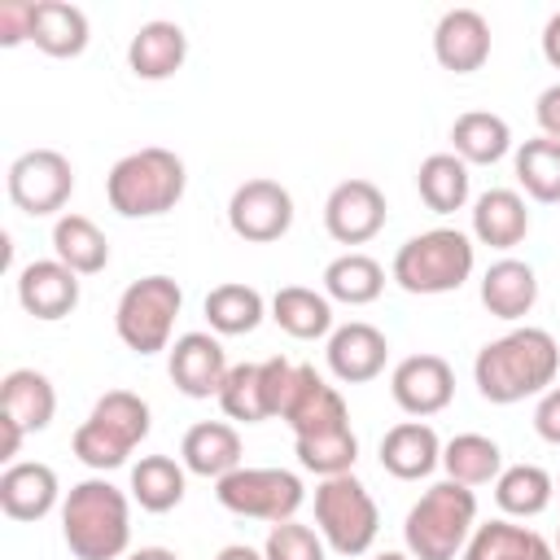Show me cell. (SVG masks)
I'll return each instance as SVG.
<instances>
[{
    "instance_id": "5bb4252c",
    "label": "cell",
    "mask_w": 560,
    "mask_h": 560,
    "mask_svg": "<svg viewBox=\"0 0 560 560\" xmlns=\"http://www.w3.org/2000/svg\"><path fill=\"white\" fill-rule=\"evenodd\" d=\"M324 354H328V372L341 385H368V381H376L385 372L389 341L368 319H350V324L328 332V350Z\"/></svg>"
},
{
    "instance_id": "f6af8a7d",
    "label": "cell",
    "mask_w": 560,
    "mask_h": 560,
    "mask_svg": "<svg viewBox=\"0 0 560 560\" xmlns=\"http://www.w3.org/2000/svg\"><path fill=\"white\" fill-rule=\"evenodd\" d=\"M534 118H538V127H542L547 140H560V83H551V88L538 92Z\"/></svg>"
},
{
    "instance_id": "74e56055",
    "label": "cell",
    "mask_w": 560,
    "mask_h": 560,
    "mask_svg": "<svg viewBox=\"0 0 560 560\" xmlns=\"http://www.w3.org/2000/svg\"><path fill=\"white\" fill-rule=\"evenodd\" d=\"M88 416L101 420L109 433H118L127 446H140V442L149 438V429H153L149 402H144L140 394H131V389H105V394L92 402Z\"/></svg>"
},
{
    "instance_id": "836d02e7",
    "label": "cell",
    "mask_w": 560,
    "mask_h": 560,
    "mask_svg": "<svg viewBox=\"0 0 560 560\" xmlns=\"http://www.w3.org/2000/svg\"><path fill=\"white\" fill-rule=\"evenodd\" d=\"M551 499H556V481L538 464H512L494 477V503L503 516H521V521L538 516L551 508Z\"/></svg>"
},
{
    "instance_id": "6da1fadb",
    "label": "cell",
    "mask_w": 560,
    "mask_h": 560,
    "mask_svg": "<svg viewBox=\"0 0 560 560\" xmlns=\"http://www.w3.org/2000/svg\"><path fill=\"white\" fill-rule=\"evenodd\" d=\"M556 372H560V346L547 328H534V324L486 341L472 359V385L494 407L547 394L556 385Z\"/></svg>"
},
{
    "instance_id": "3957f363",
    "label": "cell",
    "mask_w": 560,
    "mask_h": 560,
    "mask_svg": "<svg viewBox=\"0 0 560 560\" xmlns=\"http://www.w3.org/2000/svg\"><path fill=\"white\" fill-rule=\"evenodd\" d=\"M184 188H188V166L179 153L162 144L118 158L105 175V201L122 219H158L179 206Z\"/></svg>"
},
{
    "instance_id": "1f68e13d",
    "label": "cell",
    "mask_w": 560,
    "mask_h": 560,
    "mask_svg": "<svg viewBox=\"0 0 560 560\" xmlns=\"http://www.w3.org/2000/svg\"><path fill=\"white\" fill-rule=\"evenodd\" d=\"M385 289V267L372 258V254H337L328 267H324V293L328 302H346V306H368L376 302Z\"/></svg>"
},
{
    "instance_id": "d6a6232c",
    "label": "cell",
    "mask_w": 560,
    "mask_h": 560,
    "mask_svg": "<svg viewBox=\"0 0 560 560\" xmlns=\"http://www.w3.org/2000/svg\"><path fill=\"white\" fill-rule=\"evenodd\" d=\"M206 319L219 337H245L267 319V302L254 284L228 280V284H214L206 293Z\"/></svg>"
},
{
    "instance_id": "7402d4cb",
    "label": "cell",
    "mask_w": 560,
    "mask_h": 560,
    "mask_svg": "<svg viewBox=\"0 0 560 560\" xmlns=\"http://www.w3.org/2000/svg\"><path fill=\"white\" fill-rule=\"evenodd\" d=\"M0 416L13 420L22 433H39L57 416V389L44 372L35 368H13L0 381Z\"/></svg>"
},
{
    "instance_id": "c3c4849f",
    "label": "cell",
    "mask_w": 560,
    "mask_h": 560,
    "mask_svg": "<svg viewBox=\"0 0 560 560\" xmlns=\"http://www.w3.org/2000/svg\"><path fill=\"white\" fill-rule=\"evenodd\" d=\"M122 560H179L171 547H140V551H127Z\"/></svg>"
},
{
    "instance_id": "7a4b0ae2",
    "label": "cell",
    "mask_w": 560,
    "mask_h": 560,
    "mask_svg": "<svg viewBox=\"0 0 560 560\" xmlns=\"http://www.w3.org/2000/svg\"><path fill=\"white\" fill-rule=\"evenodd\" d=\"M61 538L74 560H122L131 542V499L105 477L70 486L61 499Z\"/></svg>"
},
{
    "instance_id": "f35d334b",
    "label": "cell",
    "mask_w": 560,
    "mask_h": 560,
    "mask_svg": "<svg viewBox=\"0 0 560 560\" xmlns=\"http://www.w3.org/2000/svg\"><path fill=\"white\" fill-rule=\"evenodd\" d=\"M219 407H223L228 420H241V424L271 420L258 363H236V368L228 372V381H223V389H219Z\"/></svg>"
},
{
    "instance_id": "f1b7e54d",
    "label": "cell",
    "mask_w": 560,
    "mask_h": 560,
    "mask_svg": "<svg viewBox=\"0 0 560 560\" xmlns=\"http://www.w3.org/2000/svg\"><path fill=\"white\" fill-rule=\"evenodd\" d=\"M468 188H472V175H468V162H459L455 153H429L416 171V192L420 201L433 210V214H455L468 206Z\"/></svg>"
},
{
    "instance_id": "d4e9b609",
    "label": "cell",
    "mask_w": 560,
    "mask_h": 560,
    "mask_svg": "<svg viewBox=\"0 0 560 560\" xmlns=\"http://www.w3.org/2000/svg\"><path fill=\"white\" fill-rule=\"evenodd\" d=\"M459 560H556V547L525 525H512L508 516H494L472 529Z\"/></svg>"
},
{
    "instance_id": "ee69618b",
    "label": "cell",
    "mask_w": 560,
    "mask_h": 560,
    "mask_svg": "<svg viewBox=\"0 0 560 560\" xmlns=\"http://www.w3.org/2000/svg\"><path fill=\"white\" fill-rule=\"evenodd\" d=\"M534 433L551 446H560V385H551L547 394H538V407H534Z\"/></svg>"
},
{
    "instance_id": "8992f818",
    "label": "cell",
    "mask_w": 560,
    "mask_h": 560,
    "mask_svg": "<svg viewBox=\"0 0 560 560\" xmlns=\"http://www.w3.org/2000/svg\"><path fill=\"white\" fill-rule=\"evenodd\" d=\"M184 306V289L171 276H140L122 289L114 306V332L136 354L171 350V332Z\"/></svg>"
},
{
    "instance_id": "e0dca14e",
    "label": "cell",
    "mask_w": 560,
    "mask_h": 560,
    "mask_svg": "<svg viewBox=\"0 0 560 560\" xmlns=\"http://www.w3.org/2000/svg\"><path fill=\"white\" fill-rule=\"evenodd\" d=\"M61 503V481L48 464L39 459H13L4 472H0V512L9 521H44L52 508Z\"/></svg>"
},
{
    "instance_id": "9c48e42d",
    "label": "cell",
    "mask_w": 560,
    "mask_h": 560,
    "mask_svg": "<svg viewBox=\"0 0 560 560\" xmlns=\"http://www.w3.org/2000/svg\"><path fill=\"white\" fill-rule=\"evenodd\" d=\"M74 192V166L66 153L57 149H26L22 158H13L9 166V201L31 214V219H44V214H57Z\"/></svg>"
},
{
    "instance_id": "44dd1931",
    "label": "cell",
    "mask_w": 560,
    "mask_h": 560,
    "mask_svg": "<svg viewBox=\"0 0 560 560\" xmlns=\"http://www.w3.org/2000/svg\"><path fill=\"white\" fill-rule=\"evenodd\" d=\"M179 464L206 481L241 468V433L228 420H197L179 442Z\"/></svg>"
},
{
    "instance_id": "4dcf8cb0",
    "label": "cell",
    "mask_w": 560,
    "mask_h": 560,
    "mask_svg": "<svg viewBox=\"0 0 560 560\" xmlns=\"http://www.w3.org/2000/svg\"><path fill=\"white\" fill-rule=\"evenodd\" d=\"M184 490H188V468L171 455H140V464L131 468V499L153 516L179 508Z\"/></svg>"
},
{
    "instance_id": "ffe728a7",
    "label": "cell",
    "mask_w": 560,
    "mask_h": 560,
    "mask_svg": "<svg viewBox=\"0 0 560 560\" xmlns=\"http://www.w3.org/2000/svg\"><path fill=\"white\" fill-rule=\"evenodd\" d=\"M184 57H188V35H184L179 22H166V18L144 22V26L131 35V44H127V66H131V74H136V79H149V83L171 79V74L184 66Z\"/></svg>"
},
{
    "instance_id": "e575fe53",
    "label": "cell",
    "mask_w": 560,
    "mask_h": 560,
    "mask_svg": "<svg viewBox=\"0 0 560 560\" xmlns=\"http://www.w3.org/2000/svg\"><path fill=\"white\" fill-rule=\"evenodd\" d=\"M442 468L459 486H490L503 472V451L486 433H455L442 446Z\"/></svg>"
},
{
    "instance_id": "8fae6325",
    "label": "cell",
    "mask_w": 560,
    "mask_h": 560,
    "mask_svg": "<svg viewBox=\"0 0 560 560\" xmlns=\"http://www.w3.org/2000/svg\"><path fill=\"white\" fill-rule=\"evenodd\" d=\"M385 192L372 179H341L324 201V228L337 245H368L385 228Z\"/></svg>"
},
{
    "instance_id": "bcb514c9",
    "label": "cell",
    "mask_w": 560,
    "mask_h": 560,
    "mask_svg": "<svg viewBox=\"0 0 560 560\" xmlns=\"http://www.w3.org/2000/svg\"><path fill=\"white\" fill-rule=\"evenodd\" d=\"M542 57L551 70H560V13H551L542 26Z\"/></svg>"
},
{
    "instance_id": "277c9868",
    "label": "cell",
    "mask_w": 560,
    "mask_h": 560,
    "mask_svg": "<svg viewBox=\"0 0 560 560\" xmlns=\"http://www.w3.org/2000/svg\"><path fill=\"white\" fill-rule=\"evenodd\" d=\"M477 529V494L459 481H433L402 516V542L411 560H455Z\"/></svg>"
},
{
    "instance_id": "cb8c5ba5",
    "label": "cell",
    "mask_w": 560,
    "mask_h": 560,
    "mask_svg": "<svg viewBox=\"0 0 560 560\" xmlns=\"http://www.w3.org/2000/svg\"><path fill=\"white\" fill-rule=\"evenodd\" d=\"M538 302V276L521 258H499L481 276V306L494 319H525Z\"/></svg>"
},
{
    "instance_id": "603a6c76",
    "label": "cell",
    "mask_w": 560,
    "mask_h": 560,
    "mask_svg": "<svg viewBox=\"0 0 560 560\" xmlns=\"http://www.w3.org/2000/svg\"><path fill=\"white\" fill-rule=\"evenodd\" d=\"M529 232V210L516 188H486L472 201V236L490 249H512Z\"/></svg>"
},
{
    "instance_id": "b9f144b4",
    "label": "cell",
    "mask_w": 560,
    "mask_h": 560,
    "mask_svg": "<svg viewBox=\"0 0 560 560\" xmlns=\"http://www.w3.org/2000/svg\"><path fill=\"white\" fill-rule=\"evenodd\" d=\"M258 372H262V394H267V411L271 416H284V402H289V394H293V381H298V363H289V359H262L258 363Z\"/></svg>"
},
{
    "instance_id": "83f0119b",
    "label": "cell",
    "mask_w": 560,
    "mask_h": 560,
    "mask_svg": "<svg viewBox=\"0 0 560 560\" xmlns=\"http://www.w3.org/2000/svg\"><path fill=\"white\" fill-rule=\"evenodd\" d=\"M52 258L66 262L74 276H96L109 267V241L88 214H57L52 223Z\"/></svg>"
},
{
    "instance_id": "8d00e7d4",
    "label": "cell",
    "mask_w": 560,
    "mask_h": 560,
    "mask_svg": "<svg viewBox=\"0 0 560 560\" xmlns=\"http://www.w3.org/2000/svg\"><path fill=\"white\" fill-rule=\"evenodd\" d=\"M293 451H298V464L324 481V477L354 472V459H359V438H354V429H350V424H341V429H328V433L293 438Z\"/></svg>"
},
{
    "instance_id": "d6986e66",
    "label": "cell",
    "mask_w": 560,
    "mask_h": 560,
    "mask_svg": "<svg viewBox=\"0 0 560 560\" xmlns=\"http://www.w3.org/2000/svg\"><path fill=\"white\" fill-rule=\"evenodd\" d=\"M442 464V438L424 420H402L381 438V468L398 481H420Z\"/></svg>"
},
{
    "instance_id": "ba28073f",
    "label": "cell",
    "mask_w": 560,
    "mask_h": 560,
    "mask_svg": "<svg viewBox=\"0 0 560 560\" xmlns=\"http://www.w3.org/2000/svg\"><path fill=\"white\" fill-rule=\"evenodd\" d=\"M214 499L236 516L280 525V521L298 516V508L306 503V486L289 468H249V464H241L236 472L214 481Z\"/></svg>"
},
{
    "instance_id": "7c38bea8",
    "label": "cell",
    "mask_w": 560,
    "mask_h": 560,
    "mask_svg": "<svg viewBox=\"0 0 560 560\" xmlns=\"http://www.w3.org/2000/svg\"><path fill=\"white\" fill-rule=\"evenodd\" d=\"M389 394H394V402L407 416L424 420V416H438V411L451 407V398H455V372H451V363L442 354H407L389 372Z\"/></svg>"
},
{
    "instance_id": "f907efd6",
    "label": "cell",
    "mask_w": 560,
    "mask_h": 560,
    "mask_svg": "<svg viewBox=\"0 0 560 560\" xmlns=\"http://www.w3.org/2000/svg\"><path fill=\"white\" fill-rule=\"evenodd\" d=\"M556 499H560V481H556Z\"/></svg>"
},
{
    "instance_id": "681fc988",
    "label": "cell",
    "mask_w": 560,
    "mask_h": 560,
    "mask_svg": "<svg viewBox=\"0 0 560 560\" xmlns=\"http://www.w3.org/2000/svg\"><path fill=\"white\" fill-rule=\"evenodd\" d=\"M372 560H411V556H402V551H381V556H372Z\"/></svg>"
},
{
    "instance_id": "5b68a950",
    "label": "cell",
    "mask_w": 560,
    "mask_h": 560,
    "mask_svg": "<svg viewBox=\"0 0 560 560\" xmlns=\"http://www.w3.org/2000/svg\"><path fill=\"white\" fill-rule=\"evenodd\" d=\"M477 267V245L468 232L459 228H429L411 241L398 245L389 276L398 280V289L420 293V298H438V293H455Z\"/></svg>"
},
{
    "instance_id": "52a82bcc",
    "label": "cell",
    "mask_w": 560,
    "mask_h": 560,
    "mask_svg": "<svg viewBox=\"0 0 560 560\" xmlns=\"http://www.w3.org/2000/svg\"><path fill=\"white\" fill-rule=\"evenodd\" d=\"M315 529L337 556H363L376 542L381 512L354 472L324 477L315 486Z\"/></svg>"
},
{
    "instance_id": "7dc6e473",
    "label": "cell",
    "mask_w": 560,
    "mask_h": 560,
    "mask_svg": "<svg viewBox=\"0 0 560 560\" xmlns=\"http://www.w3.org/2000/svg\"><path fill=\"white\" fill-rule=\"evenodd\" d=\"M214 560H267V556L254 551V547H245V542H232V547H223Z\"/></svg>"
},
{
    "instance_id": "7bdbcfd3",
    "label": "cell",
    "mask_w": 560,
    "mask_h": 560,
    "mask_svg": "<svg viewBox=\"0 0 560 560\" xmlns=\"http://www.w3.org/2000/svg\"><path fill=\"white\" fill-rule=\"evenodd\" d=\"M31 18H35V0H4L0 4V44L13 48L22 39H31Z\"/></svg>"
},
{
    "instance_id": "ab89813d",
    "label": "cell",
    "mask_w": 560,
    "mask_h": 560,
    "mask_svg": "<svg viewBox=\"0 0 560 560\" xmlns=\"http://www.w3.org/2000/svg\"><path fill=\"white\" fill-rule=\"evenodd\" d=\"M70 446H74V455L88 464V468H96V472H109V468H122L127 464V455L136 451V446H127L118 433H109L101 420H83L79 429H74V438H70Z\"/></svg>"
},
{
    "instance_id": "816d5d0a",
    "label": "cell",
    "mask_w": 560,
    "mask_h": 560,
    "mask_svg": "<svg viewBox=\"0 0 560 560\" xmlns=\"http://www.w3.org/2000/svg\"><path fill=\"white\" fill-rule=\"evenodd\" d=\"M556 556H560V538H556Z\"/></svg>"
},
{
    "instance_id": "2e32d148",
    "label": "cell",
    "mask_w": 560,
    "mask_h": 560,
    "mask_svg": "<svg viewBox=\"0 0 560 560\" xmlns=\"http://www.w3.org/2000/svg\"><path fill=\"white\" fill-rule=\"evenodd\" d=\"M433 57L451 74H472L490 61V22L477 9H446L433 26Z\"/></svg>"
},
{
    "instance_id": "9a60e30c",
    "label": "cell",
    "mask_w": 560,
    "mask_h": 560,
    "mask_svg": "<svg viewBox=\"0 0 560 560\" xmlns=\"http://www.w3.org/2000/svg\"><path fill=\"white\" fill-rule=\"evenodd\" d=\"M280 420L293 429V438H311V433L350 424V411H346V398L337 394V385H328L311 363H298V381H293V394H289Z\"/></svg>"
},
{
    "instance_id": "d590c367",
    "label": "cell",
    "mask_w": 560,
    "mask_h": 560,
    "mask_svg": "<svg viewBox=\"0 0 560 560\" xmlns=\"http://www.w3.org/2000/svg\"><path fill=\"white\" fill-rule=\"evenodd\" d=\"M512 171H516V184L542 201V206H556L560 201V140H525L512 158Z\"/></svg>"
},
{
    "instance_id": "4fadbf2b",
    "label": "cell",
    "mask_w": 560,
    "mask_h": 560,
    "mask_svg": "<svg viewBox=\"0 0 560 560\" xmlns=\"http://www.w3.org/2000/svg\"><path fill=\"white\" fill-rule=\"evenodd\" d=\"M166 372H171V381H175L179 394H188V398H219L232 363H228L219 337H210V332H184L171 346Z\"/></svg>"
},
{
    "instance_id": "f546056e",
    "label": "cell",
    "mask_w": 560,
    "mask_h": 560,
    "mask_svg": "<svg viewBox=\"0 0 560 560\" xmlns=\"http://www.w3.org/2000/svg\"><path fill=\"white\" fill-rule=\"evenodd\" d=\"M271 319L289 337L315 341V337H328L332 332V302H328V293H315L306 284H284L271 298Z\"/></svg>"
},
{
    "instance_id": "484cf974",
    "label": "cell",
    "mask_w": 560,
    "mask_h": 560,
    "mask_svg": "<svg viewBox=\"0 0 560 560\" xmlns=\"http://www.w3.org/2000/svg\"><path fill=\"white\" fill-rule=\"evenodd\" d=\"M92 39L88 13L79 4L66 0H35V18H31V44L48 57H79Z\"/></svg>"
},
{
    "instance_id": "ac0fdd59",
    "label": "cell",
    "mask_w": 560,
    "mask_h": 560,
    "mask_svg": "<svg viewBox=\"0 0 560 560\" xmlns=\"http://www.w3.org/2000/svg\"><path fill=\"white\" fill-rule=\"evenodd\" d=\"M18 302L44 324L66 319L79 306V276L57 258H35L18 271Z\"/></svg>"
},
{
    "instance_id": "60d3db41",
    "label": "cell",
    "mask_w": 560,
    "mask_h": 560,
    "mask_svg": "<svg viewBox=\"0 0 560 560\" xmlns=\"http://www.w3.org/2000/svg\"><path fill=\"white\" fill-rule=\"evenodd\" d=\"M262 556L267 560H324L328 542L319 538V529H311L302 521H280V525H271V534L262 542Z\"/></svg>"
},
{
    "instance_id": "30bf717a",
    "label": "cell",
    "mask_w": 560,
    "mask_h": 560,
    "mask_svg": "<svg viewBox=\"0 0 560 560\" xmlns=\"http://www.w3.org/2000/svg\"><path fill=\"white\" fill-rule=\"evenodd\" d=\"M228 228L249 245H271L293 228V192L276 179H245L228 201Z\"/></svg>"
},
{
    "instance_id": "4316f807",
    "label": "cell",
    "mask_w": 560,
    "mask_h": 560,
    "mask_svg": "<svg viewBox=\"0 0 560 560\" xmlns=\"http://www.w3.org/2000/svg\"><path fill=\"white\" fill-rule=\"evenodd\" d=\"M451 153L468 166H494L499 158L512 153V127L508 118L490 109H468L451 122Z\"/></svg>"
}]
</instances>
